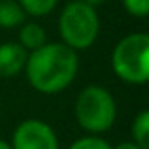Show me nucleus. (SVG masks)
Instances as JSON below:
<instances>
[{
  "mask_svg": "<svg viewBox=\"0 0 149 149\" xmlns=\"http://www.w3.org/2000/svg\"><path fill=\"white\" fill-rule=\"evenodd\" d=\"M79 68L77 55L66 44L45 42L26 57V77L29 83L44 95H57L70 87Z\"/></svg>",
  "mask_w": 149,
  "mask_h": 149,
  "instance_id": "f257e3e1",
  "label": "nucleus"
},
{
  "mask_svg": "<svg viewBox=\"0 0 149 149\" xmlns=\"http://www.w3.org/2000/svg\"><path fill=\"white\" fill-rule=\"evenodd\" d=\"M111 66L117 77L142 85L149 79V36L134 32L125 36L111 53Z\"/></svg>",
  "mask_w": 149,
  "mask_h": 149,
  "instance_id": "f03ea898",
  "label": "nucleus"
},
{
  "mask_svg": "<svg viewBox=\"0 0 149 149\" xmlns=\"http://www.w3.org/2000/svg\"><path fill=\"white\" fill-rule=\"evenodd\" d=\"M98 29L100 21L95 8L85 4L83 0L70 2L58 17V30L62 42L74 51L91 47L98 36Z\"/></svg>",
  "mask_w": 149,
  "mask_h": 149,
  "instance_id": "7ed1b4c3",
  "label": "nucleus"
},
{
  "mask_svg": "<svg viewBox=\"0 0 149 149\" xmlns=\"http://www.w3.org/2000/svg\"><path fill=\"white\" fill-rule=\"evenodd\" d=\"M117 115L115 100L100 85H89L77 95L76 119L89 132H106L113 127Z\"/></svg>",
  "mask_w": 149,
  "mask_h": 149,
  "instance_id": "20e7f679",
  "label": "nucleus"
},
{
  "mask_svg": "<svg viewBox=\"0 0 149 149\" xmlns=\"http://www.w3.org/2000/svg\"><path fill=\"white\" fill-rule=\"evenodd\" d=\"M11 149H58V138L47 123L26 119L15 128Z\"/></svg>",
  "mask_w": 149,
  "mask_h": 149,
  "instance_id": "39448f33",
  "label": "nucleus"
},
{
  "mask_svg": "<svg viewBox=\"0 0 149 149\" xmlns=\"http://www.w3.org/2000/svg\"><path fill=\"white\" fill-rule=\"evenodd\" d=\"M26 49L21 44H2L0 45V77H13L25 70Z\"/></svg>",
  "mask_w": 149,
  "mask_h": 149,
  "instance_id": "423d86ee",
  "label": "nucleus"
},
{
  "mask_svg": "<svg viewBox=\"0 0 149 149\" xmlns=\"http://www.w3.org/2000/svg\"><path fill=\"white\" fill-rule=\"evenodd\" d=\"M25 10L15 0H0V29H15L25 23Z\"/></svg>",
  "mask_w": 149,
  "mask_h": 149,
  "instance_id": "0eeeda50",
  "label": "nucleus"
},
{
  "mask_svg": "<svg viewBox=\"0 0 149 149\" xmlns=\"http://www.w3.org/2000/svg\"><path fill=\"white\" fill-rule=\"evenodd\" d=\"M19 40H21V45L26 51H36L38 47H42L45 44V30L38 23H23Z\"/></svg>",
  "mask_w": 149,
  "mask_h": 149,
  "instance_id": "6e6552de",
  "label": "nucleus"
},
{
  "mask_svg": "<svg viewBox=\"0 0 149 149\" xmlns=\"http://www.w3.org/2000/svg\"><path fill=\"white\" fill-rule=\"evenodd\" d=\"M132 138H134V143H138L142 149H149V111L143 109V111L138 113V117L132 123Z\"/></svg>",
  "mask_w": 149,
  "mask_h": 149,
  "instance_id": "1a4fd4ad",
  "label": "nucleus"
},
{
  "mask_svg": "<svg viewBox=\"0 0 149 149\" xmlns=\"http://www.w3.org/2000/svg\"><path fill=\"white\" fill-rule=\"evenodd\" d=\"M58 0H19L25 13L34 15V17H44L55 10Z\"/></svg>",
  "mask_w": 149,
  "mask_h": 149,
  "instance_id": "9d476101",
  "label": "nucleus"
},
{
  "mask_svg": "<svg viewBox=\"0 0 149 149\" xmlns=\"http://www.w3.org/2000/svg\"><path fill=\"white\" fill-rule=\"evenodd\" d=\"M70 149H111V146L98 136H87V138L76 140L70 146Z\"/></svg>",
  "mask_w": 149,
  "mask_h": 149,
  "instance_id": "9b49d317",
  "label": "nucleus"
},
{
  "mask_svg": "<svg viewBox=\"0 0 149 149\" xmlns=\"http://www.w3.org/2000/svg\"><path fill=\"white\" fill-rule=\"evenodd\" d=\"M125 10L134 17H147L149 15V0H123Z\"/></svg>",
  "mask_w": 149,
  "mask_h": 149,
  "instance_id": "f8f14e48",
  "label": "nucleus"
},
{
  "mask_svg": "<svg viewBox=\"0 0 149 149\" xmlns=\"http://www.w3.org/2000/svg\"><path fill=\"white\" fill-rule=\"evenodd\" d=\"M111 149H142V147H140L138 143H134V142H123V143H119V146H115Z\"/></svg>",
  "mask_w": 149,
  "mask_h": 149,
  "instance_id": "ddd939ff",
  "label": "nucleus"
},
{
  "mask_svg": "<svg viewBox=\"0 0 149 149\" xmlns=\"http://www.w3.org/2000/svg\"><path fill=\"white\" fill-rule=\"evenodd\" d=\"M85 4H89V6H100V4H104V2H108V0H83Z\"/></svg>",
  "mask_w": 149,
  "mask_h": 149,
  "instance_id": "4468645a",
  "label": "nucleus"
},
{
  "mask_svg": "<svg viewBox=\"0 0 149 149\" xmlns=\"http://www.w3.org/2000/svg\"><path fill=\"white\" fill-rule=\"evenodd\" d=\"M0 149H11V146H10V143H6L4 140H0Z\"/></svg>",
  "mask_w": 149,
  "mask_h": 149,
  "instance_id": "2eb2a0df",
  "label": "nucleus"
}]
</instances>
